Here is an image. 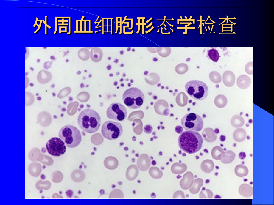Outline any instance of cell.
Returning <instances> with one entry per match:
<instances>
[{"label": "cell", "mask_w": 274, "mask_h": 205, "mask_svg": "<svg viewBox=\"0 0 274 205\" xmlns=\"http://www.w3.org/2000/svg\"><path fill=\"white\" fill-rule=\"evenodd\" d=\"M203 138L198 133L187 130L183 131L178 138L180 148L185 152L192 154L199 151L201 148Z\"/></svg>", "instance_id": "6da1fadb"}, {"label": "cell", "mask_w": 274, "mask_h": 205, "mask_svg": "<svg viewBox=\"0 0 274 205\" xmlns=\"http://www.w3.org/2000/svg\"><path fill=\"white\" fill-rule=\"evenodd\" d=\"M77 123L82 130L92 133L98 130L101 124V120L100 115L96 111L91 109H86L79 115Z\"/></svg>", "instance_id": "7a4b0ae2"}, {"label": "cell", "mask_w": 274, "mask_h": 205, "mask_svg": "<svg viewBox=\"0 0 274 205\" xmlns=\"http://www.w3.org/2000/svg\"><path fill=\"white\" fill-rule=\"evenodd\" d=\"M58 136L70 148L78 146L82 140V136L79 130L75 127L67 125L62 127L58 133Z\"/></svg>", "instance_id": "3957f363"}, {"label": "cell", "mask_w": 274, "mask_h": 205, "mask_svg": "<svg viewBox=\"0 0 274 205\" xmlns=\"http://www.w3.org/2000/svg\"><path fill=\"white\" fill-rule=\"evenodd\" d=\"M188 95L194 100H202L207 97L208 89L207 85L203 81L191 80L187 82L185 86Z\"/></svg>", "instance_id": "277c9868"}, {"label": "cell", "mask_w": 274, "mask_h": 205, "mask_svg": "<svg viewBox=\"0 0 274 205\" xmlns=\"http://www.w3.org/2000/svg\"><path fill=\"white\" fill-rule=\"evenodd\" d=\"M124 104L131 109L140 108L142 105L144 96L142 91L136 87H131L126 90L122 96Z\"/></svg>", "instance_id": "5b68a950"}, {"label": "cell", "mask_w": 274, "mask_h": 205, "mask_svg": "<svg viewBox=\"0 0 274 205\" xmlns=\"http://www.w3.org/2000/svg\"><path fill=\"white\" fill-rule=\"evenodd\" d=\"M102 136L109 140L116 139L123 133V128L119 122L111 121H107L103 124L101 130Z\"/></svg>", "instance_id": "8992f818"}, {"label": "cell", "mask_w": 274, "mask_h": 205, "mask_svg": "<svg viewBox=\"0 0 274 205\" xmlns=\"http://www.w3.org/2000/svg\"><path fill=\"white\" fill-rule=\"evenodd\" d=\"M181 124L186 130L200 131L203 126L202 118L198 115L193 113H187L181 120Z\"/></svg>", "instance_id": "52a82bcc"}, {"label": "cell", "mask_w": 274, "mask_h": 205, "mask_svg": "<svg viewBox=\"0 0 274 205\" xmlns=\"http://www.w3.org/2000/svg\"><path fill=\"white\" fill-rule=\"evenodd\" d=\"M127 113L126 108L118 102L111 103L106 111L107 116L109 119L119 121L124 120L127 117Z\"/></svg>", "instance_id": "ba28073f"}, {"label": "cell", "mask_w": 274, "mask_h": 205, "mask_svg": "<svg viewBox=\"0 0 274 205\" xmlns=\"http://www.w3.org/2000/svg\"><path fill=\"white\" fill-rule=\"evenodd\" d=\"M46 147L48 152L55 157L63 155L66 149L65 143L60 138L56 137H52L48 140Z\"/></svg>", "instance_id": "9c48e42d"}, {"label": "cell", "mask_w": 274, "mask_h": 205, "mask_svg": "<svg viewBox=\"0 0 274 205\" xmlns=\"http://www.w3.org/2000/svg\"><path fill=\"white\" fill-rule=\"evenodd\" d=\"M193 182L194 176L192 173L188 171L183 175L180 181V184L182 189L187 190L191 187Z\"/></svg>", "instance_id": "30bf717a"}, {"label": "cell", "mask_w": 274, "mask_h": 205, "mask_svg": "<svg viewBox=\"0 0 274 205\" xmlns=\"http://www.w3.org/2000/svg\"><path fill=\"white\" fill-rule=\"evenodd\" d=\"M139 170L137 166L134 164L131 165L127 168L126 172L127 179L129 181L134 180L138 176Z\"/></svg>", "instance_id": "8fae6325"}, {"label": "cell", "mask_w": 274, "mask_h": 205, "mask_svg": "<svg viewBox=\"0 0 274 205\" xmlns=\"http://www.w3.org/2000/svg\"><path fill=\"white\" fill-rule=\"evenodd\" d=\"M52 77L51 73L49 72L43 70L38 73L37 78L40 83L45 84L50 81Z\"/></svg>", "instance_id": "7c38bea8"}, {"label": "cell", "mask_w": 274, "mask_h": 205, "mask_svg": "<svg viewBox=\"0 0 274 205\" xmlns=\"http://www.w3.org/2000/svg\"><path fill=\"white\" fill-rule=\"evenodd\" d=\"M239 192L241 195L245 197H249L253 195V189L249 184L244 183L239 186Z\"/></svg>", "instance_id": "4fadbf2b"}, {"label": "cell", "mask_w": 274, "mask_h": 205, "mask_svg": "<svg viewBox=\"0 0 274 205\" xmlns=\"http://www.w3.org/2000/svg\"><path fill=\"white\" fill-rule=\"evenodd\" d=\"M223 81L225 85L228 87L233 86L234 83L235 76L231 71H225L223 75Z\"/></svg>", "instance_id": "5bb4252c"}, {"label": "cell", "mask_w": 274, "mask_h": 205, "mask_svg": "<svg viewBox=\"0 0 274 205\" xmlns=\"http://www.w3.org/2000/svg\"><path fill=\"white\" fill-rule=\"evenodd\" d=\"M150 160L147 157L141 156L138 160L137 165L139 169L142 171L147 170L150 166Z\"/></svg>", "instance_id": "9a60e30c"}, {"label": "cell", "mask_w": 274, "mask_h": 205, "mask_svg": "<svg viewBox=\"0 0 274 205\" xmlns=\"http://www.w3.org/2000/svg\"><path fill=\"white\" fill-rule=\"evenodd\" d=\"M90 56L92 61L94 62H98L100 61L102 58V51L98 47H94L91 50Z\"/></svg>", "instance_id": "2e32d148"}, {"label": "cell", "mask_w": 274, "mask_h": 205, "mask_svg": "<svg viewBox=\"0 0 274 205\" xmlns=\"http://www.w3.org/2000/svg\"><path fill=\"white\" fill-rule=\"evenodd\" d=\"M187 166L184 163L180 164L175 163L173 164L171 167L172 172L175 174H182L187 170Z\"/></svg>", "instance_id": "e0dca14e"}, {"label": "cell", "mask_w": 274, "mask_h": 205, "mask_svg": "<svg viewBox=\"0 0 274 205\" xmlns=\"http://www.w3.org/2000/svg\"><path fill=\"white\" fill-rule=\"evenodd\" d=\"M214 165L213 161L210 160H204L201 165V168L204 172L210 173L214 169Z\"/></svg>", "instance_id": "ac0fdd59"}, {"label": "cell", "mask_w": 274, "mask_h": 205, "mask_svg": "<svg viewBox=\"0 0 274 205\" xmlns=\"http://www.w3.org/2000/svg\"><path fill=\"white\" fill-rule=\"evenodd\" d=\"M104 164L105 167L107 169L113 170L117 167L118 162L116 158L112 157H109L105 159Z\"/></svg>", "instance_id": "d6986e66"}, {"label": "cell", "mask_w": 274, "mask_h": 205, "mask_svg": "<svg viewBox=\"0 0 274 205\" xmlns=\"http://www.w3.org/2000/svg\"><path fill=\"white\" fill-rule=\"evenodd\" d=\"M246 133L244 129L242 128L236 129L233 133L234 139L236 141L241 142L245 139Z\"/></svg>", "instance_id": "ffe728a7"}, {"label": "cell", "mask_w": 274, "mask_h": 205, "mask_svg": "<svg viewBox=\"0 0 274 205\" xmlns=\"http://www.w3.org/2000/svg\"><path fill=\"white\" fill-rule=\"evenodd\" d=\"M234 172L237 176L242 177L247 176L248 174L249 170L246 166L239 164L235 167Z\"/></svg>", "instance_id": "44dd1931"}, {"label": "cell", "mask_w": 274, "mask_h": 205, "mask_svg": "<svg viewBox=\"0 0 274 205\" xmlns=\"http://www.w3.org/2000/svg\"><path fill=\"white\" fill-rule=\"evenodd\" d=\"M189 189L190 192L193 194L197 193L203 185V180L200 178L195 179Z\"/></svg>", "instance_id": "7402d4cb"}, {"label": "cell", "mask_w": 274, "mask_h": 205, "mask_svg": "<svg viewBox=\"0 0 274 205\" xmlns=\"http://www.w3.org/2000/svg\"><path fill=\"white\" fill-rule=\"evenodd\" d=\"M225 154V152L223 149L219 146L214 147L211 152L213 158L216 160H221L224 157Z\"/></svg>", "instance_id": "603a6c76"}, {"label": "cell", "mask_w": 274, "mask_h": 205, "mask_svg": "<svg viewBox=\"0 0 274 205\" xmlns=\"http://www.w3.org/2000/svg\"><path fill=\"white\" fill-rule=\"evenodd\" d=\"M231 123V125L233 127H239L244 125L245 121L242 117L238 115H236L232 118Z\"/></svg>", "instance_id": "cb8c5ba5"}, {"label": "cell", "mask_w": 274, "mask_h": 205, "mask_svg": "<svg viewBox=\"0 0 274 205\" xmlns=\"http://www.w3.org/2000/svg\"><path fill=\"white\" fill-rule=\"evenodd\" d=\"M236 154L233 151L229 150L226 151L221 162L224 164H228L232 162L234 159Z\"/></svg>", "instance_id": "d4e9b609"}, {"label": "cell", "mask_w": 274, "mask_h": 205, "mask_svg": "<svg viewBox=\"0 0 274 205\" xmlns=\"http://www.w3.org/2000/svg\"><path fill=\"white\" fill-rule=\"evenodd\" d=\"M150 176L152 178L157 179L161 178L163 176V173L156 167H151L149 171Z\"/></svg>", "instance_id": "484cf974"}, {"label": "cell", "mask_w": 274, "mask_h": 205, "mask_svg": "<svg viewBox=\"0 0 274 205\" xmlns=\"http://www.w3.org/2000/svg\"><path fill=\"white\" fill-rule=\"evenodd\" d=\"M215 102L217 106L220 108H222L227 104V99L224 95H220L217 97Z\"/></svg>", "instance_id": "4316f807"}, {"label": "cell", "mask_w": 274, "mask_h": 205, "mask_svg": "<svg viewBox=\"0 0 274 205\" xmlns=\"http://www.w3.org/2000/svg\"><path fill=\"white\" fill-rule=\"evenodd\" d=\"M208 54L209 58L213 61L217 62L219 58V54L218 51L214 48L208 51Z\"/></svg>", "instance_id": "83f0119b"}, {"label": "cell", "mask_w": 274, "mask_h": 205, "mask_svg": "<svg viewBox=\"0 0 274 205\" xmlns=\"http://www.w3.org/2000/svg\"><path fill=\"white\" fill-rule=\"evenodd\" d=\"M89 51L85 48L81 49L78 52L79 58L84 61L86 60L89 59Z\"/></svg>", "instance_id": "f1b7e54d"}, {"label": "cell", "mask_w": 274, "mask_h": 205, "mask_svg": "<svg viewBox=\"0 0 274 205\" xmlns=\"http://www.w3.org/2000/svg\"><path fill=\"white\" fill-rule=\"evenodd\" d=\"M110 197L111 198H124V194L123 192L119 189H116L113 191L110 195Z\"/></svg>", "instance_id": "f546056e"}, {"label": "cell", "mask_w": 274, "mask_h": 205, "mask_svg": "<svg viewBox=\"0 0 274 205\" xmlns=\"http://www.w3.org/2000/svg\"><path fill=\"white\" fill-rule=\"evenodd\" d=\"M173 197L175 198H183L185 197L183 192L182 191L179 190L176 191L174 194Z\"/></svg>", "instance_id": "4dcf8cb0"}, {"label": "cell", "mask_w": 274, "mask_h": 205, "mask_svg": "<svg viewBox=\"0 0 274 205\" xmlns=\"http://www.w3.org/2000/svg\"><path fill=\"white\" fill-rule=\"evenodd\" d=\"M144 131L146 133H150L152 130V127L151 126L147 125L145 126L144 127Z\"/></svg>", "instance_id": "1f68e13d"}, {"label": "cell", "mask_w": 274, "mask_h": 205, "mask_svg": "<svg viewBox=\"0 0 274 205\" xmlns=\"http://www.w3.org/2000/svg\"><path fill=\"white\" fill-rule=\"evenodd\" d=\"M246 155L244 152H241L239 154V157L241 159H244L246 157Z\"/></svg>", "instance_id": "d6a6232c"}, {"label": "cell", "mask_w": 274, "mask_h": 205, "mask_svg": "<svg viewBox=\"0 0 274 205\" xmlns=\"http://www.w3.org/2000/svg\"><path fill=\"white\" fill-rule=\"evenodd\" d=\"M144 19H142V33L143 34H144V25L146 24V23H144Z\"/></svg>", "instance_id": "836d02e7"}, {"label": "cell", "mask_w": 274, "mask_h": 205, "mask_svg": "<svg viewBox=\"0 0 274 205\" xmlns=\"http://www.w3.org/2000/svg\"><path fill=\"white\" fill-rule=\"evenodd\" d=\"M136 25H138V31H137V33L138 34V32H139V30H140V25H142V23H136Z\"/></svg>", "instance_id": "e575fe53"}, {"label": "cell", "mask_w": 274, "mask_h": 205, "mask_svg": "<svg viewBox=\"0 0 274 205\" xmlns=\"http://www.w3.org/2000/svg\"><path fill=\"white\" fill-rule=\"evenodd\" d=\"M120 18H121V19H120V32L119 33V34H121V33H122V26H122V24H121V23H122V22H121V21H122L121 17Z\"/></svg>", "instance_id": "d590c367"}, {"label": "cell", "mask_w": 274, "mask_h": 205, "mask_svg": "<svg viewBox=\"0 0 274 205\" xmlns=\"http://www.w3.org/2000/svg\"><path fill=\"white\" fill-rule=\"evenodd\" d=\"M154 28V27L153 26H152V27L149 30L146 31L145 32L146 33H148V32L151 31Z\"/></svg>", "instance_id": "8d00e7d4"}, {"label": "cell", "mask_w": 274, "mask_h": 205, "mask_svg": "<svg viewBox=\"0 0 274 205\" xmlns=\"http://www.w3.org/2000/svg\"><path fill=\"white\" fill-rule=\"evenodd\" d=\"M131 28H129V29H132L133 27V19L131 20Z\"/></svg>", "instance_id": "74e56055"}, {"label": "cell", "mask_w": 274, "mask_h": 205, "mask_svg": "<svg viewBox=\"0 0 274 205\" xmlns=\"http://www.w3.org/2000/svg\"><path fill=\"white\" fill-rule=\"evenodd\" d=\"M153 23L152 22H151V23H150L149 25H148L147 26H146V27L147 28H148L149 27H150Z\"/></svg>", "instance_id": "f35d334b"}, {"label": "cell", "mask_w": 274, "mask_h": 205, "mask_svg": "<svg viewBox=\"0 0 274 205\" xmlns=\"http://www.w3.org/2000/svg\"><path fill=\"white\" fill-rule=\"evenodd\" d=\"M133 32V31H132L131 32H125L124 33L125 34H132Z\"/></svg>", "instance_id": "ab89813d"}, {"label": "cell", "mask_w": 274, "mask_h": 205, "mask_svg": "<svg viewBox=\"0 0 274 205\" xmlns=\"http://www.w3.org/2000/svg\"><path fill=\"white\" fill-rule=\"evenodd\" d=\"M126 17H127V16H125V17H124V20H123V22H122V24H123L124 23V21H125V20H126Z\"/></svg>", "instance_id": "60d3db41"}, {"label": "cell", "mask_w": 274, "mask_h": 205, "mask_svg": "<svg viewBox=\"0 0 274 205\" xmlns=\"http://www.w3.org/2000/svg\"><path fill=\"white\" fill-rule=\"evenodd\" d=\"M152 19V18H151L149 20L146 21V23H148V22H150Z\"/></svg>", "instance_id": "b9f144b4"}, {"label": "cell", "mask_w": 274, "mask_h": 205, "mask_svg": "<svg viewBox=\"0 0 274 205\" xmlns=\"http://www.w3.org/2000/svg\"><path fill=\"white\" fill-rule=\"evenodd\" d=\"M137 18V19H138V18H139V19H141H141H144V18H145V17H141H141H139V18Z\"/></svg>", "instance_id": "7bdbcfd3"}, {"label": "cell", "mask_w": 274, "mask_h": 205, "mask_svg": "<svg viewBox=\"0 0 274 205\" xmlns=\"http://www.w3.org/2000/svg\"><path fill=\"white\" fill-rule=\"evenodd\" d=\"M29 85L31 87H32L33 86V84L32 83H30Z\"/></svg>", "instance_id": "ee69618b"}, {"label": "cell", "mask_w": 274, "mask_h": 205, "mask_svg": "<svg viewBox=\"0 0 274 205\" xmlns=\"http://www.w3.org/2000/svg\"><path fill=\"white\" fill-rule=\"evenodd\" d=\"M120 53L121 54H122L123 53V51H120Z\"/></svg>", "instance_id": "f6af8a7d"}, {"label": "cell", "mask_w": 274, "mask_h": 205, "mask_svg": "<svg viewBox=\"0 0 274 205\" xmlns=\"http://www.w3.org/2000/svg\"><path fill=\"white\" fill-rule=\"evenodd\" d=\"M130 50V47H129V48H128L127 49V50L128 51H129Z\"/></svg>", "instance_id": "bcb514c9"}, {"label": "cell", "mask_w": 274, "mask_h": 205, "mask_svg": "<svg viewBox=\"0 0 274 205\" xmlns=\"http://www.w3.org/2000/svg\"><path fill=\"white\" fill-rule=\"evenodd\" d=\"M132 51H134V49H133L132 50Z\"/></svg>", "instance_id": "7dc6e473"}]
</instances>
